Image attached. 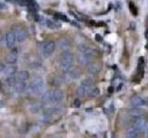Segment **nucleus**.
Instances as JSON below:
<instances>
[{"mask_svg": "<svg viewBox=\"0 0 148 138\" xmlns=\"http://www.w3.org/2000/svg\"><path fill=\"white\" fill-rule=\"evenodd\" d=\"M63 91L60 89H54L52 90V101L51 102H60L63 99Z\"/></svg>", "mask_w": 148, "mask_h": 138, "instance_id": "10", "label": "nucleus"}, {"mask_svg": "<svg viewBox=\"0 0 148 138\" xmlns=\"http://www.w3.org/2000/svg\"><path fill=\"white\" fill-rule=\"evenodd\" d=\"M6 60L7 64H16L18 61V48L17 47H12V49L10 50L7 55H6Z\"/></svg>", "mask_w": 148, "mask_h": 138, "instance_id": "5", "label": "nucleus"}, {"mask_svg": "<svg viewBox=\"0 0 148 138\" xmlns=\"http://www.w3.org/2000/svg\"><path fill=\"white\" fill-rule=\"evenodd\" d=\"M99 92L100 91L98 87H90L86 94L89 97H91V98H95V97H97L99 95Z\"/></svg>", "mask_w": 148, "mask_h": 138, "instance_id": "20", "label": "nucleus"}, {"mask_svg": "<svg viewBox=\"0 0 148 138\" xmlns=\"http://www.w3.org/2000/svg\"><path fill=\"white\" fill-rule=\"evenodd\" d=\"M101 70V66L99 64H90L89 68H88V71L92 75H97Z\"/></svg>", "mask_w": 148, "mask_h": 138, "instance_id": "12", "label": "nucleus"}, {"mask_svg": "<svg viewBox=\"0 0 148 138\" xmlns=\"http://www.w3.org/2000/svg\"><path fill=\"white\" fill-rule=\"evenodd\" d=\"M29 77H30V74L26 70L20 71L17 74V79L20 81H26Z\"/></svg>", "mask_w": 148, "mask_h": 138, "instance_id": "16", "label": "nucleus"}, {"mask_svg": "<svg viewBox=\"0 0 148 138\" xmlns=\"http://www.w3.org/2000/svg\"><path fill=\"white\" fill-rule=\"evenodd\" d=\"M6 64H5L4 62L2 61H0V72H4V70L6 69Z\"/></svg>", "mask_w": 148, "mask_h": 138, "instance_id": "28", "label": "nucleus"}, {"mask_svg": "<svg viewBox=\"0 0 148 138\" xmlns=\"http://www.w3.org/2000/svg\"><path fill=\"white\" fill-rule=\"evenodd\" d=\"M6 82L7 84L9 86V87H14L17 82V78L15 76H8L7 79H6Z\"/></svg>", "mask_w": 148, "mask_h": 138, "instance_id": "22", "label": "nucleus"}, {"mask_svg": "<svg viewBox=\"0 0 148 138\" xmlns=\"http://www.w3.org/2000/svg\"><path fill=\"white\" fill-rule=\"evenodd\" d=\"M55 18H57V20H62V21H69L68 18L64 15V14H59V13H57L55 15Z\"/></svg>", "mask_w": 148, "mask_h": 138, "instance_id": "24", "label": "nucleus"}, {"mask_svg": "<svg viewBox=\"0 0 148 138\" xmlns=\"http://www.w3.org/2000/svg\"><path fill=\"white\" fill-rule=\"evenodd\" d=\"M131 104L133 108H141L145 104V99L140 96H133L131 99Z\"/></svg>", "mask_w": 148, "mask_h": 138, "instance_id": "9", "label": "nucleus"}, {"mask_svg": "<svg viewBox=\"0 0 148 138\" xmlns=\"http://www.w3.org/2000/svg\"><path fill=\"white\" fill-rule=\"evenodd\" d=\"M80 106H81V100L79 99H75V100H74V107L79 108Z\"/></svg>", "mask_w": 148, "mask_h": 138, "instance_id": "27", "label": "nucleus"}, {"mask_svg": "<svg viewBox=\"0 0 148 138\" xmlns=\"http://www.w3.org/2000/svg\"><path fill=\"white\" fill-rule=\"evenodd\" d=\"M130 10H131V12L133 14L134 16H137L138 10H137L136 6H135V5H134L133 3H130Z\"/></svg>", "mask_w": 148, "mask_h": 138, "instance_id": "25", "label": "nucleus"}, {"mask_svg": "<svg viewBox=\"0 0 148 138\" xmlns=\"http://www.w3.org/2000/svg\"><path fill=\"white\" fill-rule=\"evenodd\" d=\"M58 46H59V49L65 52V51H68V49L69 48V41L67 39H60L58 41Z\"/></svg>", "mask_w": 148, "mask_h": 138, "instance_id": "13", "label": "nucleus"}, {"mask_svg": "<svg viewBox=\"0 0 148 138\" xmlns=\"http://www.w3.org/2000/svg\"><path fill=\"white\" fill-rule=\"evenodd\" d=\"M143 131H145L146 133H148V122H146V123H145V127H143Z\"/></svg>", "mask_w": 148, "mask_h": 138, "instance_id": "30", "label": "nucleus"}, {"mask_svg": "<svg viewBox=\"0 0 148 138\" xmlns=\"http://www.w3.org/2000/svg\"><path fill=\"white\" fill-rule=\"evenodd\" d=\"M95 40H96L97 41H102V36H101L100 34H96V35H95Z\"/></svg>", "mask_w": 148, "mask_h": 138, "instance_id": "29", "label": "nucleus"}, {"mask_svg": "<svg viewBox=\"0 0 148 138\" xmlns=\"http://www.w3.org/2000/svg\"><path fill=\"white\" fill-rule=\"evenodd\" d=\"M45 81L42 77H36L31 84V90L34 94H40L44 90Z\"/></svg>", "mask_w": 148, "mask_h": 138, "instance_id": "3", "label": "nucleus"}, {"mask_svg": "<svg viewBox=\"0 0 148 138\" xmlns=\"http://www.w3.org/2000/svg\"><path fill=\"white\" fill-rule=\"evenodd\" d=\"M86 93H87V90L83 87H82V86L79 87L78 89H77V90H76V94H77L78 97H80V98H82V97H84V95Z\"/></svg>", "mask_w": 148, "mask_h": 138, "instance_id": "23", "label": "nucleus"}, {"mask_svg": "<svg viewBox=\"0 0 148 138\" xmlns=\"http://www.w3.org/2000/svg\"><path fill=\"white\" fill-rule=\"evenodd\" d=\"M145 104H146V105L148 106V98H147V99H145Z\"/></svg>", "mask_w": 148, "mask_h": 138, "instance_id": "31", "label": "nucleus"}, {"mask_svg": "<svg viewBox=\"0 0 148 138\" xmlns=\"http://www.w3.org/2000/svg\"><path fill=\"white\" fill-rule=\"evenodd\" d=\"M145 123H146V121H145V119L143 118V116L137 117V118H133L132 127L142 132L143 127H145Z\"/></svg>", "mask_w": 148, "mask_h": 138, "instance_id": "8", "label": "nucleus"}, {"mask_svg": "<svg viewBox=\"0 0 148 138\" xmlns=\"http://www.w3.org/2000/svg\"><path fill=\"white\" fill-rule=\"evenodd\" d=\"M13 32L15 33L16 40L18 41V43H22V41H24L28 37L26 30H24L21 27H17L15 30H13Z\"/></svg>", "mask_w": 148, "mask_h": 138, "instance_id": "6", "label": "nucleus"}, {"mask_svg": "<svg viewBox=\"0 0 148 138\" xmlns=\"http://www.w3.org/2000/svg\"><path fill=\"white\" fill-rule=\"evenodd\" d=\"M74 62V54L69 51H65L60 56V67L63 71L69 72Z\"/></svg>", "mask_w": 148, "mask_h": 138, "instance_id": "2", "label": "nucleus"}, {"mask_svg": "<svg viewBox=\"0 0 148 138\" xmlns=\"http://www.w3.org/2000/svg\"><path fill=\"white\" fill-rule=\"evenodd\" d=\"M140 133H141V131H139V130H137V129L132 127L127 131L126 137L127 138H138L139 136H140Z\"/></svg>", "mask_w": 148, "mask_h": 138, "instance_id": "11", "label": "nucleus"}, {"mask_svg": "<svg viewBox=\"0 0 148 138\" xmlns=\"http://www.w3.org/2000/svg\"><path fill=\"white\" fill-rule=\"evenodd\" d=\"M5 41H6V45L8 48L14 47L16 43V36L13 31H8L5 36Z\"/></svg>", "mask_w": 148, "mask_h": 138, "instance_id": "7", "label": "nucleus"}, {"mask_svg": "<svg viewBox=\"0 0 148 138\" xmlns=\"http://www.w3.org/2000/svg\"><path fill=\"white\" fill-rule=\"evenodd\" d=\"M46 26L51 30H58L59 28H61V24H59L58 22L52 21V20H46Z\"/></svg>", "mask_w": 148, "mask_h": 138, "instance_id": "18", "label": "nucleus"}, {"mask_svg": "<svg viewBox=\"0 0 148 138\" xmlns=\"http://www.w3.org/2000/svg\"><path fill=\"white\" fill-rule=\"evenodd\" d=\"M81 86L84 87V89L88 91L90 87H92V80L91 79V78H85V79H83L82 81Z\"/></svg>", "mask_w": 148, "mask_h": 138, "instance_id": "19", "label": "nucleus"}, {"mask_svg": "<svg viewBox=\"0 0 148 138\" xmlns=\"http://www.w3.org/2000/svg\"><path fill=\"white\" fill-rule=\"evenodd\" d=\"M56 49V43L54 41H47L42 45V53L45 57L50 56L55 52Z\"/></svg>", "mask_w": 148, "mask_h": 138, "instance_id": "4", "label": "nucleus"}, {"mask_svg": "<svg viewBox=\"0 0 148 138\" xmlns=\"http://www.w3.org/2000/svg\"><path fill=\"white\" fill-rule=\"evenodd\" d=\"M42 100L44 101V102H51L52 101V91L49 90V91H46L45 93L43 95L42 97Z\"/></svg>", "mask_w": 148, "mask_h": 138, "instance_id": "21", "label": "nucleus"}, {"mask_svg": "<svg viewBox=\"0 0 148 138\" xmlns=\"http://www.w3.org/2000/svg\"><path fill=\"white\" fill-rule=\"evenodd\" d=\"M25 87H26V85L24 81H17L15 86H14V89H15V91L18 92V93H22V92L25 90Z\"/></svg>", "mask_w": 148, "mask_h": 138, "instance_id": "15", "label": "nucleus"}, {"mask_svg": "<svg viewBox=\"0 0 148 138\" xmlns=\"http://www.w3.org/2000/svg\"><path fill=\"white\" fill-rule=\"evenodd\" d=\"M129 113H130V115H131V117H132V118L143 116V112L139 108H133L132 110H130Z\"/></svg>", "mask_w": 148, "mask_h": 138, "instance_id": "14", "label": "nucleus"}, {"mask_svg": "<svg viewBox=\"0 0 148 138\" xmlns=\"http://www.w3.org/2000/svg\"><path fill=\"white\" fill-rule=\"evenodd\" d=\"M0 34H1V30H0Z\"/></svg>", "mask_w": 148, "mask_h": 138, "instance_id": "32", "label": "nucleus"}, {"mask_svg": "<svg viewBox=\"0 0 148 138\" xmlns=\"http://www.w3.org/2000/svg\"><path fill=\"white\" fill-rule=\"evenodd\" d=\"M52 84H53L54 86H58V85L61 84V81H60L59 78H58V77H55L54 79H53V83H52Z\"/></svg>", "mask_w": 148, "mask_h": 138, "instance_id": "26", "label": "nucleus"}, {"mask_svg": "<svg viewBox=\"0 0 148 138\" xmlns=\"http://www.w3.org/2000/svg\"><path fill=\"white\" fill-rule=\"evenodd\" d=\"M95 58V51L90 47L82 45L79 47L77 60L82 66H90Z\"/></svg>", "mask_w": 148, "mask_h": 138, "instance_id": "1", "label": "nucleus"}, {"mask_svg": "<svg viewBox=\"0 0 148 138\" xmlns=\"http://www.w3.org/2000/svg\"><path fill=\"white\" fill-rule=\"evenodd\" d=\"M4 72H5V74H6L8 76H14L17 73V66H15L14 64H10L9 66L6 67V69L4 70Z\"/></svg>", "mask_w": 148, "mask_h": 138, "instance_id": "17", "label": "nucleus"}]
</instances>
